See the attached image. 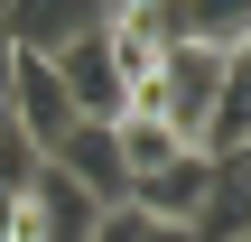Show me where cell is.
Returning a JSON list of instances; mask_svg holds the SVG:
<instances>
[{
	"label": "cell",
	"mask_w": 251,
	"mask_h": 242,
	"mask_svg": "<svg viewBox=\"0 0 251 242\" xmlns=\"http://www.w3.org/2000/svg\"><path fill=\"white\" fill-rule=\"evenodd\" d=\"M251 65V56H224V47H196V37H177L168 56H158V84H149V112L196 149V121L214 112V93H224V75Z\"/></svg>",
	"instance_id": "obj_1"
},
{
	"label": "cell",
	"mask_w": 251,
	"mask_h": 242,
	"mask_svg": "<svg viewBox=\"0 0 251 242\" xmlns=\"http://www.w3.org/2000/svg\"><path fill=\"white\" fill-rule=\"evenodd\" d=\"M47 65H56V84H65L75 121H121V112H130V93H121V65H112L102 28H84V37H75V47H56Z\"/></svg>",
	"instance_id": "obj_2"
},
{
	"label": "cell",
	"mask_w": 251,
	"mask_h": 242,
	"mask_svg": "<svg viewBox=\"0 0 251 242\" xmlns=\"http://www.w3.org/2000/svg\"><path fill=\"white\" fill-rule=\"evenodd\" d=\"M0 112H9V121H19L37 149H56V140L75 131V103H65V84H56V65H47V56H19V65H9Z\"/></svg>",
	"instance_id": "obj_3"
},
{
	"label": "cell",
	"mask_w": 251,
	"mask_h": 242,
	"mask_svg": "<svg viewBox=\"0 0 251 242\" xmlns=\"http://www.w3.org/2000/svg\"><path fill=\"white\" fill-rule=\"evenodd\" d=\"M56 177H75L93 205H130V177H121V149H112V121H75L56 149H47Z\"/></svg>",
	"instance_id": "obj_4"
},
{
	"label": "cell",
	"mask_w": 251,
	"mask_h": 242,
	"mask_svg": "<svg viewBox=\"0 0 251 242\" xmlns=\"http://www.w3.org/2000/svg\"><path fill=\"white\" fill-rule=\"evenodd\" d=\"M0 19H9L19 56H56V47H75L84 28H102L112 0H0Z\"/></svg>",
	"instance_id": "obj_5"
},
{
	"label": "cell",
	"mask_w": 251,
	"mask_h": 242,
	"mask_svg": "<svg viewBox=\"0 0 251 242\" xmlns=\"http://www.w3.org/2000/svg\"><path fill=\"white\" fill-rule=\"evenodd\" d=\"M186 242H251V159H214L205 205L186 215Z\"/></svg>",
	"instance_id": "obj_6"
},
{
	"label": "cell",
	"mask_w": 251,
	"mask_h": 242,
	"mask_svg": "<svg viewBox=\"0 0 251 242\" xmlns=\"http://www.w3.org/2000/svg\"><path fill=\"white\" fill-rule=\"evenodd\" d=\"M205 177H214V159L177 149L168 168H149V177L130 187V215H140V224H186V215L205 205Z\"/></svg>",
	"instance_id": "obj_7"
},
{
	"label": "cell",
	"mask_w": 251,
	"mask_h": 242,
	"mask_svg": "<svg viewBox=\"0 0 251 242\" xmlns=\"http://www.w3.org/2000/svg\"><path fill=\"white\" fill-rule=\"evenodd\" d=\"M196 159H251V65H233V75H224L214 112L196 121Z\"/></svg>",
	"instance_id": "obj_8"
},
{
	"label": "cell",
	"mask_w": 251,
	"mask_h": 242,
	"mask_svg": "<svg viewBox=\"0 0 251 242\" xmlns=\"http://www.w3.org/2000/svg\"><path fill=\"white\" fill-rule=\"evenodd\" d=\"M112 149H121V177L140 187V177H149V168H168V159H177L186 140H177V131H168L158 112H121V121H112Z\"/></svg>",
	"instance_id": "obj_9"
},
{
	"label": "cell",
	"mask_w": 251,
	"mask_h": 242,
	"mask_svg": "<svg viewBox=\"0 0 251 242\" xmlns=\"http://www.w3.org/2000/svg\"><path fill=\"white\" fill-rule=\"evenodd\" d=\"M37 168H47V149H37L19 121H0V205H9V196H28V187H37Z\"/></svg>",
	"instance_id": "obj_10"
},
{
	"label": "cell",
	"mask_w": 251,
	"mask_h": 242,
	"mask_svg": "<svg viewBox=\"0 0 251 242\" xmlns=\"http://www.w3.org/2000/svg\"><path fill=\"white\" fill-rule=\"evenodd\" d=\"M84 242H140V215H130V205H102V215H93V233Z\"/></svg>",
	"instance_id": "obj_11"
},
{
	"label": "cell",
	"mask_w": 251,
	"mask_h": 242,
	"mask_svg": "<svg viewBox=\"0 0 251 242\" xmlns=\"http://www.w3.org/2000/svg\"><path fill=\"white\" fill-rule=\"evenodd\" d=\"M9 65H19V37H9V19H0V93H9Z\"/></svg>",
	"instance_id": "obj_12"
},
{
	"label": "cell",
	"mask_w": 251,
	"mask_h": 242,
	"mask_svg": "<svg viewBox=\"0 0 251 242\" xmlns=\"http://www.w3.org/2000/svg\"><path fill=\"white\" fill-rule=\"evenodd\" d=\"M140 242H186V224H140Z\"/></svg>",
	"instance_id": "obj_13"
},
{
	"label": "cell",
	"mask_w": 251,
	"mask_h": 242,
	"mask_svg": "<svg viewBox=\"0 0 251 242\" xmlns=\"http://www.w3.org/2000/svg\"><path fill=\"white\" fill-rule=\"evenodd\" d=\"M112 9H130V0H112Z\"/></svg>",
	"instance_id": "obj_14"
}]
</instances>
